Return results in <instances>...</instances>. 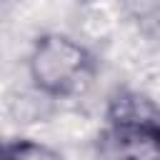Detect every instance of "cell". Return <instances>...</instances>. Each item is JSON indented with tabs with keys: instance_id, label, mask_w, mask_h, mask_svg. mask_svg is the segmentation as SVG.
Returning a JSON list of instances; mask_svg holds the SVG:
<instances>
[{
	"instance_id": "6da1fadb",
	"label": "cell",
	"mask_w": 160,
	"mask_h": 160,
	"mask_svg": "<svg viewBox=\"0 0 160 160\" xmlns=\"http://www.w3.org/2000/svg\"><path fill=\"white\" fill-rule=\"evenodd\" d=\"M98 148L105 160H160V105L140 92H118Z\"/></svg>"
},
{
	"instance_id": "7a4b0ae2",
	"label": "cell",
	"mask_w": 160,
	"mask_h": 160,
	"mask_svg": "<svg viewBox=\"0 0 160 160\" xmlns=\"http://www.w3.org/2000/svg\"><path fill=\"white\" fill-rule=\"evenodd\" d=\"M28 65L35 88L60 98L82 90L92 75L90 52L80 42L60 32H48L38 38Z\"/></svg>"
},
{
	"instance_id": "3957f363",
	"label": "cell",
	"mask_w": 160,
	"mask_h": 160,
	"mask_svg": "<svg viewBox=\"0 0 160 160\" xmlns=\"http://www.w3.org/2000/svg\"><path fill=\"white\" fill-rule=\"evenodd\" d=\"M5 160H62V155L35 140H18L5 148Z\"/></svg>"
}]
</instances>
